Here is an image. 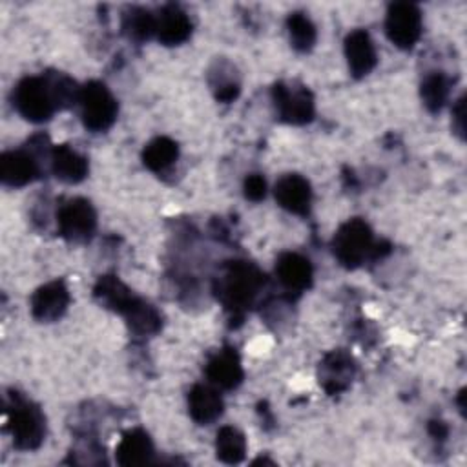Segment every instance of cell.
Returning a JSON list of instances; mask_svg holds the SVG:
<instances>
[{"label": "cell", "instance_id": "6da1fadb", "mask_svg": "<svg viewBox=\"0 0 467 467\" xmlns=\"http://www.w3.org/2000/svg\"><path fill=\"white\" fill-rule=\"evenodd\" d=\"M80 88L60 71L22 78L13 89L16 111L29 122H46L55 111L78 102Z\"/></svg>", "mask_w": 467, "mask_h": 467}, {"label": "cell", "instance_id": "7a4b0ae2", "mask_svg": "<svg viewBox=\"0 0 467 467\" xmlns=\"http://www.w3.org/2000/svg\"><path fill=\"white\" fill-rule=\"evenodd\" d=\"M263 281L257 266L246 261H234L219 279V297L232 310L246 308L261 290Z\"/></svg>", "mask_w": 467, "mask_h": 467}, {"label": "cell", "instance_id": "3957f363", "mask_svg": "<svg viewBox=\"0 0 467 467\" xmlns=\"http://www.w3.org/2000/svg\"><path fill=\"white\" fill-rule=\"evenodd\" d=\"M334 257L347 268H356L363 265L372 254H376L374 235L370 226L359 219H348L339 226L332 239Z\"/></svg>", "mask_w": 467, "mask_h": 467}, {"label": "cell", "instance_id": "277c9868", "mask_svg": "<svg viewBox=\"0 0 467 467\" xmlns=\"http://www.w3.org/2000/svg\"><path fill=\"white\" fill-rule=\"evenodd\" d=\"M78 104H80L82 122L89 131L100 133L113 126L119 106L106 84L99 80H91L86 86H82L78 95Z\"/></svg>", "mask_w": 467, "mask_h": 467}, {"label": "cell", "instance_id": "5b68a950", "mask_svg": "<svg viewBox=\"0 0 467 467\" xmlns=\"http://www.w3.org/2000/svg\"><path fill=\"white\" fill-rule=\"evenodd\" d=\"M9 412V429L13 443L22 451H33L40 447L46 436V418L42 410L29 400L15 394Z\"/></svg>", "mask_w": 467, "mask_h": 467}, {"label": "cell", "instance_id": "8992f818", "mask_svg": "<svg viewBox=\"0 0 467 467\" xmlns=\"http://www.w3.org/2000/svg\"><path fill=\"white\" fill-rule=\"evenodd\" d=\"M421 11L416 4L396 2L389 5L385 16V33L396 47L412 49L421 36Z\"/></svg>", "mask_w": 467, "mask_h": 467}, {"label": "cell", "instance_id": "52a82bcc", "mask_svg": "<svg viewBox=\"0 0 467 467\" xmlns=\"http://www.w3.org/2000/svg\"><path fill=\"white\" fill-rule=\"evenodd\" d=\"M57 224L64 239L73 243H86L93 237L97 228L95 208L88 199H69L58 208Z\"/></svg>", "mask_w": 467, "mask_h": 467}, {"label": "cell", "instance_id": "ba28073f", "mask_svg": "<svg viewBox=\"0 0 467 467\" xmlns=\"http://www.w3.org/2000/svg\"><path fill=\"white\" fill-rule=\"evenodd\" d=\"M274 102L281 120L305 124L314 117V97L305 86L279 82L274 86Z\"/></svg>", "mask_w": 467, "mask_h": 467}, {"label": "cell", "instance_id": "9c48e42d", "mask_svg": "<svg viewBox=\"0 0 467 467\" xmlns=\"http://www.w3.org/2000/svg\"><path fill=\"white\" fill-rule=\"evenodd\" d=\"M67 305L69 292L62 281L46 283L31 296V314L42 323H51L62 317Z\"/></svg>", "mask_w": 467, "mask_h": 467}, {"label": "cell", "instance_id": "30bf717a", "mask_svg": "<svg viewBox=\"0 0 467 467\" xmlns=\"http://www.w3.org/2000/svg\"><path fill=\"white\" fill-rule=\"evenodd\" d=\"M274 195L279 206L290 213L305 215L310 210V202H312L310 182L299 173H286L279 177V181L274 186Z\"/></svg>", "mask_w": 467, "mask_h": 467}, {"label": "cell", "instance_id": "8fae6325", "mask_svg": "<svg viewBox=\"0 0 467 467\" xmlns=\"http://www.w3.org/2000/svg\"><path fill=\"white\" fill-rule=\"evenodd\" d=\"M345 57L350 75L361 78L368 75L378 64L376 46L365 29H354L345 38Z\"/></svg>", "mask_w": 467, "mask_h": 467}, {"label": "cell", "instance_id": "7c38bea8", "mask_svg": "<svg viewBox=\"0 0 467 467\" xmlns=\"http://www.w3.org/2000/svg\"><path fill=\"white\" fill-rule=\"evenodd\" d=\"M40 164L29 150L4 151L0 157V179L7 186H24L38 177Z\"/></svg>", "mask_w": 467, "mask_h": 467}, {"label": "cell", "instance_id": "4fadbf2b", "mask_svg": "<svg viewBox=\"0 0 467 467\" xmlns=\"http://www.w3.org/2000/svg\"><path fill=\"white\" fill-rule=\"evenodd\" d=\"M192 35V20L179 5L168 4L155 15V36L164 46H179Z\"/></svg>", "mask_w": 467, "mask_h": 467}, {"label": "cell", "instance_id": "5bb4252c", "mask_svg": "<svg viewBox=\"0 0 467 467\" xmlns=\"http://www.w3.org/2000/svg\"><path fill=\"white\" fill-rule=\"evenodd\" d=\"M204 372L215 387L224 390L235 389L243 381V367L235 348H223L215 352L208 359Z\"/></svg>", "mask_w": 467, "mask_h": 467}, {"label": "cell", "instance_id": "9a60e30c", "mask_svg": "<svg viewBox=\"0 0 467 467\" xmlns=\"http://www.w3.org/2000/svg\"><path fill=\"white\" fill-rule=\"evenodd\" d=\"M275 274L279 283L288 290L301 294L312 285V265L306 257L286 252L281 254L275 263Z\"/></svg>", "mask_w": 467, "mask_h": 467}, {"label": "cell", "instance_id": "2e32d148", "mask_svg": "<svg viewBox=\"0 0 467 467\" xmlns=\"http://www.w3.org/2000/svg\"><path fill=\"white\" fill-rule=\"evenodd\" d=\"M354 376V361L348 354L341 350H334L325 356L319 367V383L327 392L336 394L348 387Z\"/></svg>", "mask_w": 467, "mask_h": 467}, {"label": "cell", "instance_id": "e0dca14e", "mask_svg": "<svg viewBox=\"0 0 467 467\" xmlns=\"http://www.w3.org/2000/svg\"><path fill=\"white\" fill-rule=\"evenodd\" d=\"M55 177L67 184H77L88 175V159L67 144H58L49 153Z\"/></svg>", "mask_w": 467, "mask_h": 467}, {"label": "cell", "instance_id": "ac0fdd59", "mask_svg": "<svg viewBox=\"0 0 467 467\" xmlns=\"http://www.w3.org/2000/svg\"><path fill=\"white\" fill-rule=\"evenodd\" d=\"M224 403L217 389L210 385H195L188 394V410L195 423L208 425L213 423L223 414Z\"/></svg>", "mask_w": 467, "mask_h": 467}, {"label": "cell", "instance_id": "d6986e66", "mask_svg": "<svg viewBox=\"0 0 467 467\" xmlns=\"http://www.w3.org/2000/svg\"><path fill=\"white\" fill-rule=\"evenodd\" d=\"M153 456V443L146 431L131 429L122 434L117 449L115 458L120 465H144Z\"/></svg>", "mask_w": 467, "mask_h": 467}, {"label": "cell", "instance_id": "ffe728a7", "mask_svg": "<svg viewBox=\"0 0 467 467\" xmlns=\"http://www.w3.org/2000/svg\"><path fill=\"white\" fill-rule=\"evenodd\" d=\"M95 297L100 301V305L120 314H124L137 299V296H133V292L113 275H104L99 279Z\"/></svg>", "mask_w": 467, "mask_h": 467}, {"label": "cell", "instance_id": "44dd1931", "mask_svg": "<svg viewBox=\"0 0 467 467\" xmlns=\"http://www.w3.org/2000/svg\"><path fill=\"white\" fill-rule=\"evenodd\" d=\"M179 157L177 142L168 137H155L150 140L142 151V162L155 173H164L173 166Z\"/></svg>", "mask_w": 467, "mask_h": 467}, {"label": "cell", "instance_id": "7402d4cb", "mask_svg": "<svg viewBox=\"0 0 467 467\" xmlns=\"http://www.w3.org/2000/svg\"><path fill=\"white\" fill-rule=\"evenodd\" d=\"M208 80H210V86H212L217 100L232 102L237 99L241 84H239L235 67L230 62H226V60L215 62L210 69Z\"/></svg>", "mask_w": 467, "mask_h": 467}, {"label": "cell", "instance_id": "603a6c76", "mask_svg": "<svg viewBox=\"0 0 467 467\" xmlns=\"http://www.w3.org/2000/svg\"><path fill=\"white\" fill-rule=\"evenodd\" d=\"M215 452H217V458L224 463L243 462V458L246 454L244 434L232 425L221 427L217 432V438H215Z\"/></svg>", "mask_w": 467, "mask_h": 467}, {"label": "cell", "instance_id": "cb8c5ba5", "mask_svg": "<svg viewBox=\"0 0 467 467\" xmlns=\"http://www.w3.org/2000/svg\"><path fill=\"white\" fill-rule=\"evenodd\" d=\"M130 328L139 336L155 334L161 328V314L146 301L137 297L133 305L124 312Z\"/></svg>", "mask_w": 467, "mask_h": 467}, {"label": "cell", "instance_id": "d4e9b609", "mask_svg": "<svg viewBox=\"0 0 467 467\" xmlns=\"http://www.w3.org/2000/svg\"><path fill=\"white\" fill-rule=\"evenodd\" d=\"M449 91H451V82L440 71H432V73L425 75L421 80V86H420L421 100H423L425 108L432 113L440 111L445 106V102L449 99Z\"/></svg>", "mask_w": 467, "mask_h": 467}, {"label": "cell", "instance_id": "484cf974", "mask_svg": "<svg viewBox=\"0 0 467 467\" xmlns=\"http://www.w3.org/2000/svg\"><path fill=\"white\" fill-rule=\"evenodd\" d=\"M286 27H288L292 47L296 51L305 53L314 47L316 36H317L316 26L305 13H292L286 20Z\"/></svg>", "mask_w": 467, "mask_h": 467}, {"label": "cell", "instance_id": "4316f807", "mask_svg": "<svg viewBox=\"0 0 467 467\" xmlns=\"http://www.w3.org/2000/svg\"><path fill=\"white\" fill-rule=\"evenodd\" d=\"M122 29L133 40H148L155 35V15L142 7H131L122 16Z\"/></svg>", "mask_w": 467, "mask_h": 467}, {"label": "cell", "instance_id": "83f0119b", "mask_svg": "<svg viewBox=\"0 0 467 467\" xmlns=\"http://www.w3.org/2000/svg\"><path fill=\"white\" fill-rule=\"evenodd\" d=\"M266 193V182L263 179V175L259 173H252L244 179V195L250 201H261Z\"/></svg>", "mask_w": 467, "mask_h": 467}, {"label": "cell", "instance_id": "f1b7e54d", "mask_svg": "<svg viewBox=\"0 0 467 467\" xmlns=\"http://www.w3.org/2000/svg\"><path fill=\"white\" fill-rule=\"evenodd\" d=\"M452 128L460 139L465 137V97L463 95L458 99L456 106L452 108Z\"/></svg>", "mask_w": 467, "mask_h": 467}, {"label": "cell", "instance_id": "f546056e", "mask_svg": "<svg viewBox=\"0 0 467 467\" xmlns=\"http://www.w3.org/2000/svg\"><path fill=\"white\" fill-rule=\"evenodd\" d=\"M429 432L434 436V438H440L443 440L447 436V425L443 421H431L429 425Z\"/></svg>", "mask_w": 467, "mask_h": 467}]
</instances>
